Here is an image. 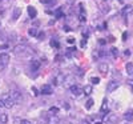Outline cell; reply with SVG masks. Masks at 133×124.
Listing matches in <instances>:
<instances>
[{"label": "cell", "mask_w": 133, "mask_h": 124, "mask_svg": "<svg viewBox=\"0 0 133 124\" xmlns=\"http://www.w3.org/2000/svg\"><path fill=\"white\" fill-rule=\"evenodd\" d=\"M14 53L16 56H21V58H31L33 55V49L28 47L27 44H17L14 48Z\"/></svg>", "instance_id": "6da1fadb"}, {"label": "cell", "mask_w": 133, "mask_h": 124, "mask_svg": "<svg viewBox=\"0 0 133 124\" xmlns=\"http://www.w3.org/2000/svg\"><path fill=\"white\" fill-rule=\"evenodd\" d=\"M2 101H3V106H4V108H8V109H11V108H14L15 107V104H16V101L9 96V94H5V95H3L2 97Z\"/></svg>", "instance_id": "7a4b0ae2"}, {"label": "cell", "mask_w": 133, "mask_h": 124, "mask_svg": "<svg viewBox=\"0 0 133 124\" xmlns=\"http://www.w3.org/2000/svg\"><path fill=\"white\" fill-rule=\"evenodd\" d=\"M9 63V55L7 52H0V71H4Z\"/></svg>", "instance_id": "3957f363"}, {"label": "cell", "mask_w": 133, "mask_h": 124, "mask_svg": "<svg viewBox=\"0 0 133 124\" xmlns=\"http://www.w3.org/2000/svg\"><path fill=\"white\" fill-rule=\"evenodd\" d=\"M69 91L73 96H80L81 94H84V88H81L80 85H77V84H73L69 87Z\"/></svg>", "instance_id": "277c9868"}, {"label": "cell", "mask_w": 133, "mask_h": 124, "mask_svg": "<svg viewBox=\"0 0 133 124\" xmlns=\"http://www.w3.org/2000/svg\"><path fill=\"white\" fill-rule=\"evenodd\" d=\"M65 83V75L64 73H57L53 77V84L55 85H63Z\"/></svg>", "instance_id": "5b68a950"}, {"label": "cell", "mask_w": 133, "mask_h": 124, "mask_svg": "<svg viewBox=\"0 0 133 124\" xmlns=\"http://www.w3.org/2000/svg\"><path fill=\"white\" fill-rule=\"evenodd\" d=\"M120 87V83L117 80H110L108 84H107V92H113Z\"/></svg>", "instance_id": "8992f818"}, {"label": "cell", "mask_w": 133, "mask_h": 124, "mask_svg": "<svg viewBox=\"0 0 133 124\" xmlns=\"http://www.w3.org/2000/svg\"><path fill=\"white\" fill-rule=\"evenodd\" d=\"M9 96L12 97L16 103H19V101H21V99H23V96H21V94L19 91H16V89H12V91H9Z\"/></svg>", "instance_id": "52a82bcc"}, {"label": "cell", "mask_w": 133, "mask_h": 124, "mask_svg": "<svg viewBox=\"0 0 133 124\" xmlns=\"http://www.w3.org/2000/svg\"><path fill=\"white\" fill-rule=\"evenodd\" d=\"M45 123H47V124H59V123H60V119L57 117V115H51V114H48Z\"/></svg>", "instance_id": "ba28073f"}, {"label": "cell", "mask_w": 133, "mask_h": 124, "mask_svg": "<svg viewBox=\"0 0 133 124\" xmlns=\"http://www.w3.org/2000/svg\"><path fill=\"white\" fill-rule=\"evenodd\" d=\"M40 65H41V61L39 59H32L31 60V71L32 72H36L40 68Z\"/></svg>", "instance_id": "9c48e42d"}, {"label": "cell", "mask_w": 133, "mask_h": 124, "mask_svg": "<svg viewBox=\"0 0 133 124\" xmlns=\"http://www.w3.org/2000/svg\"><path fill=\"white\" fill-rule=\"evenodd\" d=\"M41 94H44V95H51L52 92H53V88H52V85H49V84H44L43 87H41Z\"/></svg>", "instance_id": "30bf717a"}, {"label": "cell", "mask_w": 133, "mask_h": 124, "mask_svg": "<svg viewBox=\"0 0 133 124\" xmlns=\"http://www.w3.org/2000/svg\"><path fill=\"white\" fill-rule=\"evenodd\" d=\"M130 14H133V5H125L121 9V15L123 16H127V15H130Z\"/></svg>", "instance_id": "8fae6325"}, {"label": "cell", "mask_w": 133, "mask_h": 124, "mask_svg": "<svg viewBox=\"0 0 133 124\" xmlns=\"http://www.w3.org/2000/svg\"><path fill=\"white\" fill-rule=\"evenodd\" d=\"M117 123V116L115 114L107 115V124H116Z\"/></svg>", "instance_id": "7c38bea8"}, {"label": "cell", "mask_w": 133, "mask_h": 124, "mask_svg": "<svg viewBox=\"0 0 133 124\" xmlns=\"http://www.w3.org/2000/svg\"><path fill=\"white\" fill-rule=\"evenodd\" d=\"M98 71L101 72V73H108V71H109L108 63H101V64H98Z\"/></svg>", "instance_id": "4fadbf2b"}, {"label": "cell", "mask_w": 133, "mask_h": 124, "mask_svg": "<svg viewBox=\"0 0 133 124\" xmlns=\"http://www.w3.org/2000/svg\"><path fill=\"white\" fill-rule=\"evenodd\" d=\"M105 112H108V100L105 99L103 101V104H101V108H100V115H105Z\"/></svg>", "instance_id": "5bb4252c"}, {"label": "cell", "mask_w": 133, "mask_h": 124, "mask_svg": "<svg viewBox=\"0 0 133 124\" xmlns=\"http://www.w3.org/2000/svg\"><path fill=\"white\" fill-rule=\"evenodd\" d=\"M20 15H21V8L20 7H15L14 8V14H12V19L14 20H17L20 17Z\"/></svg>", "instance_id": "9a60e30c"}, {"label": "cell", "mask_w": 133, "mask_h": 124, "mask_svg": "<svg viewBox=\"0 0 133 124\" xmlns=\"http://www.w3.org/2000/svg\"><path fill=\"white\" fill-rule=\"evenodd\" d=\"M124 119L128 120V121H132L133 120V108L132 109H128L125 114H124Z\"/></svg>", "instance_id": "2e32d148"}, {"label": "cell", "mask_w": 133, "mask_h": 124, "mask_svg": "<svg viewBox=\"0 0 133 124\" xmlns=\"http://www.w3.org/2000/svg\"><path fill=\"white\" fill-rule=\"evenodd\" d=\"M28 15L33 19V17H36L37 16V11H36V8L35 7H32V5H29L28 7Z\"/></svg>", "instance_id": "e0dca14e"}, {"label": "cell", "mask_w": 133, "mask_h": 124, "mask_svg": "<svg viewBox=\"0 0 133 124\" xmlns=\"http://www.w3.org/2000/svg\"><path fill=\"white\" fill-rule=\"evenodd\" d=\"M125 70H127L128 75L133 76V63H127V65H125Z\"/></svg>", "instance_id": "ac0fdd59"}, {"label": "cell", "mask_w": 133, "mask_h": 124, "mask_svg": "<svg viewBox=\"0 0 133 124\" xmlns=\"http://www.w3.org/2000/svg\"><path fill=\"white\" fill-rule=\"evenodd\" d=\"M7 121H8V116L3 112H0V124H7Z\"/></svg>", "instance_id": "d6986e66"}, {"label": "cell", "mask_w": 133, "mask_h": 124, "mask_svg": "<svg viewBox=\"0 0 133 124\" xmlns=\"http://www.w3.org/2000/svg\"><path fill=\"white\" fill-rule=\"evenodd\" d=\"M93 103H95L93 99H88L87 103H85V108H87V109H91V108L93 107Z\"/></svg>", "instance_id": "ffe728a7"}, {"label": "cell", "mask_w": 133, "mask_h": 124, "mask_svg": "<svg viewBox=\"0 0 133 124\" xmlns=\"http://www.w3.org/2000/svg\"><path fill=\"white\" fill-rule=\"evenodd\" d=\"M28 35H31V36H37V29H36L35 27L29 28V29H28Z\"/></svg>", "instance_id": "44dd1931"}, {"label": "cell", "mask_w": 133, "mask_h": 124, "mask_svg": "<svg viewBox=\"0 0 133 124\" xmlns=\"http://www.w3.org/2000/svg\"><path fill=\"white\" fill-rule=\"evenodd\" d=\"M84 94L85 95H91L92 94V85H85L84 87Z\"/></svg>", "instance_id": "7402d4cb"}, {"label": "cell", "mask_w": 133, "mask_h": 124, "mask_svg": "<svg viewBox=\"0 0 133 124\" xmlns=\"http://www.w3.org/2000/svg\"><path fill=\"white\" fill-rule=\"evenodd\" d=\"M55 16H56V17H61L63 16V8H57L56 11H55Z\"/></svg>", "instance_id": "603a6c76"}, {"label": "cell", "mask_w": 133, "mask_h": 124, "mask_svg": "<svg viewBox=\"0 0 133 124\" xmlns=\"http://www.w3.org/2000/svg\"><path fill=\"white\" fill-rule=\"evenodd\" d=\"M57 112H59V108H57V107H52V108L49 109L48 114H51V115H57Z\"/></svg>", "instance_id": "cb8c5ba5"}, {"label": "cell", "mask_w": 133, "mask_h": 124, "mask_svg": "<svg viewBox=\"0 0 133 124\" xmlns=\"http://www.w3.org/2000/svg\"><path fill=\"white\" fill-rule=\"evenodd\" d=\"M110 53H112L113 58H117L118 56V49L117 48H110Z\"/></svg>", "instance_id": "d4e9b609"}, {"label": "cell", "mask_w": 133, "mask_h": 124, "mask_svg": "<svg viewBox=\"0 0 133 124\" xmlns=\"http://www.w3.org/2000/svg\"><path fill=\"white\" fill-rule=\"evenodd\" d=\"M40 3H43V4H55L56 0H40Z\"/></svg>", "instance_id": "484cf974"}, {"label": "cell", "mask_w": 133, "mask_h": 124, "mask_svg": "<svg viewBox=\"0 0 133 124\" xmlns=\"http://www.w3.org/2000/svg\"><path fill=\"white\" fill-rule=\"evenodd\" d=\"M91 83H92V84H98V83H100V77H96V76L91 77Z\"/></svg>", "instance_id": "4316f807"}, {"label": "cell", "mask_w": 133, "mask_h": 124, "mask_svg": "<svg viewBox=\"0 0 133 124\" xmlns=\"http://www.w3.org/2000/svg\"><path fill=\"white\" fill-rule=\"evenodd\" d=\"M51 46L55 48H59V41L57 40H51Z\"/></svg>", "instance_id": "83f0119b"}, {"label": "cell", "mask_w": 133, "mask_h": 124, "mask_svg": "<svg viewBox=\"0 0 133 124\" xmlns=\"http://www.w3.org/2000/svg\"><path fill=\"white\" fill-rule=\"evenodd\" d=\"M20 124H32V121H29V120H27V119H21V120H20Z\"/></svg>", "instance_id": "f1b7e54d"}, {"label": "cell", "mask_w": 133, "mask_h": 124, "mask_svg": "<svg viewBox=\"0 0 133 124\" xmlns=\"http://www.w3.org/2000/svg\"><path fill=\"white\" fill-rule=\"evenodd\" d=\"M85 12H80V21H85Z\"/></svg>", "instance_id": "f546056e"}, {"label": "cell", "mask_w": 133, "mask_h": 124, "mask_svg": "<svg viewBox=\"0 0 133 124\" xmlns=\"http://www.w3.org/2000/svg\"><path fill=\"white\" fill-rule=\"evenodd\" d=\"M44 36H45V33H44V32L37 33V39H39V40H43V38H44Z\"/></svg>", "instance_id": "4dcf8cb0"}, {"label": "cell", "mask_w": 133, "mask_h": 124, "mask_svg": "<svg viewBox=\"0 0 133 124\" xmlns=\"http://www.w3.org/2000/svg\"><path fill=\"white\" fill-rule=\"evenodd\" d=\"M31 91L33 92V95H35V96H37V95H39V92H37V89H36V87H32V89H31Z\"/></svg>", "instance_id": "1f68e13d"}, {"label": "cell", "mask_w": 133, "mask_h": 124, "mask_svg": "<svg viewBox=\"0 0 133 124\" xmlns=\"http://www.w3.org/2000/svg\"><path fill=\"white\" fill-rule=\"evenodd\" d=\"M66 41H68L69 44H73V43H75V39H73V38H68V39H66Z\"/></svg>", "instance_id": "d6a6232c"}, {"label": "cell", "mask_w": 133, "mask_h": 124, "mask_svg": "<svg viewBox=\"0 0 133 124\" xmlns=\"http://www.w3.org/2000/svg\"><path fill=\"white\" fill-rule=\"evenodd\" d=\"M87 46V39H84L83 41H81V47H85Z\"/></svg>", "instance_id": "836d02e7"}, {"label": "cell", "mask_w": 133, "mask_h": 124, "mask_svg": "<svg viewBox=\"0 0 133 124\" xmlns=\"http://www.w3.org/2000/svg\"><path fill=\"white\" fill-rule=\"evenodd\" d=\"M127 36H128V33L124 32V33H123V40H127Z\"/></svg>", "instance_id": "e575fe53"}, {"label": "cell", "mask_w": 133, "mask_h": 124, "mask_svg": "<svg viewBox=\"0 0 133 124\" xmlns=\"http://www.w3.org/2000/svg\"><path fill=\"white\" fill-rule=\"evenodd\" d=\"M80 124H89V123H88L87 120H81V121H80Z\"/></svg>", "instance_id": "d590c367"}, {"label": "cell", "mask_w": 133, "mask_h": 124, "mask_svg": "<svg viewBox=\"0 0 133 124\" xmlns=\"http://www.w3.org/2000/svg\"><path fill=\"white\" fill-rule=\"evenodd\" d=\"M64 29H65V31H66V32H68V31H71V28H69V27H68V26H65V27H64Z\"/></svg>", "instance_id": "8d00e7d4"}, {"label": "cell", "mask_w": 133, "mask_h": 124, "mask_svg": "<svg viewBox=\"0 0 133 124\" xmlns=\"http://www.w3.org/2000/svg\"><path fill=\"white\" fill-rule=\"evenodd\" d=\"M98 43H100V44H101V46H103V44H105L107 41H105V40H98Z\"/></svg>", "instance_id": "74e56055"}, {"label": "cell", "mask_w": 133, "mask_h": 124, "mask_svg": "<svg viewBox=\"0 0 133 124\" xmlns=\"http://www.w3.org/2000/svg\"><path fill=\"white\" fill-rule=\"evenodd\" d=\"M95 124H103V123H101V121H96Z\"/></svg>", "instance_id": "f35d334b"}, {"label": "cell", "mask_w": 133, "mask_h": 124, "mask_svg": "<svg viewBox=\"0 0 133 124\" xmlns=\"http://www.w3.org/2000/svg\"><path fill=\"white\" fill-rule=\"evenodd\" d=\"M63 124H71V123H68V121H65V123H63Z\"/></svg>", "instance_id": "ab89813d"}, {"label": "cell", "mask_w": 133, "mask_h": 124, "mask_svg": "<svg viewBox=\"0 0 133 124\" xmlns=\"http://www.w3.org/2000/svg\"><path fill=\"white\" fill-rule=\"evenodd\" d=\"M0 39H2V32H0Z\"/></svg>", "instance_id": "60d3db41"}]
</instances>
